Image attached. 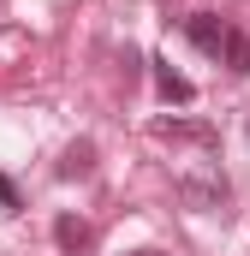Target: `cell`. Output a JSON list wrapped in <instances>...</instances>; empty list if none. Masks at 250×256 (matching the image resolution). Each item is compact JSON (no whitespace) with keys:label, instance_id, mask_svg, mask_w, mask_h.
Segmentation results:
<instances>
[{"label":"cell","instance_id":"6da1fadb","mask_svg":"<svg viewBox=\"0 0 250 256\" xmlns=\"http://www.w3.org/2000/svg\"><path fill=\"white\" fill-rule=\"evenodd\" d=\"M149 131H155L161 143H202V149L214 143V126H202V120H155Z\"/></svg>","mask_w":250,"mask_h":256},{"label":"cell","instance_id":"7a4b0ae2","mask_svg":"<svg viewBox=\"0 0 250 256\" xmlns=\"http://www.w3.org/2000/svg\"><path fill=\"white\" fill-rule=\"evenodd\" d=\"M185 36L202 48V54H220V36H226V24H220L214 12H196V18H185Z\"/></svg>","mask_w":250,"mask_h":256},{"label":"cell","instance_id":"3957f363","mask_svg":"<svg viewBox=\"0 0 250 256\" xmlns=\"http://www.w3.org/2000/svg\"><path fill=\"white\" fill-rule=\"evenodd\" d=\"M179 191H185L190 208H220L226 202V179H179Z\"/></svg>","mask_w":250,"mask_h":256},{"label":"cell","instance_id":"277c9868","mask_svg":"<svg viewBox=\"0 0 250 256\" xmlns=\"http://www.w3.org/2000/svg\"><path fill=\"white\" fill-rule=\"evenodd\" d=\"M155 90H161L167 102H190V96H196V84H190L185 72H173L167 60H155Z\"/></svg>","mask_w":250,"mask_h":256},{"label":"cell","instance_id":"5b68a950","mask_svg":"<svg viewBox=\"0 0 250 256\" xmlns=\"http://www.w3.org/2000/svg\"><path fill=\"white\" fill-rule=\"evenodd\" d=\"M220 60H226V72H238V78L250 72V36H244V30L226 24V36H220Z\"/></svg>","mask_w":250,"mask_h":256},{"label":"cell","instance_id":"8992f818","mask_svg":"<svg viewBox=\"0 0 250 256\" xmlns=\"http://www.w3.org/2000/svg\"><path fill=\"white\" fill-rule=\"evenodd\" d=\"M96 173V143H72L60 161V179H90Z\"/></svg>","mask_w":250,"mask_h":256},{"label":"cell","instance_id":"52a82bcc","mask_svg":"<svg viewBox=\"0 0 250 256\" xmlns=\"http://www.w3.org/2000/svg\"><path fill=\"white\" fill-rule=\"evenodd\" d=\"M54 238H60L66 250H84V244H90V226H84L78 214H60V220H54Z\"/></svg>","mask_w":250,"mask_h":256},{"label":"cell","instance_id":"ba28073f","mask_svg":"<svg viewBox=\"0 0 250 256\" xmlns=\"http://www.w3.org/2000/svg\"><path fill=\"white\" fill-rule=\"evenodd\" d=\"M131 256H167V250H131Z\"/></svg>","mask_w":250,"mask_h":256}]
</instances>
